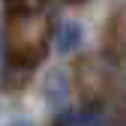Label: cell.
I'll use <instances>...</instances> for the list:
<instances>
[{
	"mask_svg": "<svg viewBox=\"0 0 126 126\" xmlns=\"http://www.w3.org/2000/svg\"><path fill=\"white\" fill-rule=\"evenodd\" d=\"M54 42H57V51L60 54H72L78 45L84 42V27H81V21H75V18L63 21L60 30H57V36H54Z\"/></svg>",
	"mask_w": 126,
	"mask_h": 126,
	"instance_id": "cell-1",
	"label": "cell"
},
{
	"mask_svg": "<svg viewBox=\"0 0 126 126\" xmlns=\"http://www.w3.org/2000/svg\"><path fill=\"white\" fill-rule=\"evenodd\" d=\"M69 84H66V78H63L60 72H54L51 78H48V99L54 102V105H63L66 102V96H69Z\"/></svg>",
	"mask_w": 126,
	"mask_h": 126,
	"instance_id": "cell-2",
	"label": "cell"
},
{
	"mask_svg": "<svg viewBox=\"0 0 126 126\" xmlns=\"http://www.w3.org/2000/svg\"><path fill=\"white\" fill-rule=\"evenodd\" d=\"M102 120V108L99 105H84L78 108V114L72 117V126H96Z\"/></svg>",
	"mask_w": 126,
	"mask_h": 126,
	"instance_id": "cell-3",
	"label": "cell"
},
{
	"mask_svg": "<svg viewBox=\"0 0 126 126\" xmlns=\"http://www.w3.org/2000/svg\"><path fill=\"white\" fill-rule=\"evenodd\" d=\"M9 126H30V123H21V120H18V123H9Z\"/></svg>",
	"mask_w": 126,
	"mask_h": 126,
	"instance_id": "cell-4",
	"label": "cell"
},
{
	"mask_svg": "<svg viewBox=\"0 0 126 126\" xmlns=\"http://www.w3.org/2000/svg\"><path fill=\"white\" fill-rule=\"evenodd\" d=\"M0 66H3V48H0Z\"/></svg>",
	"mask_w": 126,
	"mask_h": 126,
	"instance_id": "cell-5",
	"label": "cell"
},
{
	"mask_svg": "<svg viewBox=\"0 0 126 126\" xmlns=\"http://www.w3.org/2000/svg\"><path fill=\"white\" fill-rule=\"evenodd\" d=\"M69 3H72V0H69Z\"/></svg>",
	"mask_w": 126,
	"mask_h": 126,
	"instance_id": "cell-6",
	"label": "cell"
}]
</instances>
